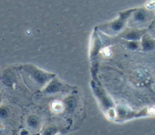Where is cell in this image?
I'll return each instance as SVG.
<instances>
[{
	"label": "cell",
	"instance_id": "cell-1",
	"mask_svg": "<svg viewBox=\"0 0 155 135\" xmlns=\"http://www.w3.org/2000/svg\"><path fill=\"white\" fill-rule=\"evenodd\" d=\"M53 109L56 111H60L63 109V104L58 101H54L52 104Z\"/></svg>",
	"mask_w": 155,
	"mask_h": 135
},
{
	"label": "cell",
	"instance_id": "cell-2",
	"mask_svg": "<svg viewBox=\"0 0 155 135\" xmlns=\"http://www.w3.org/2000/svg\"><path fill=\"white\" fill-rule=\"evenodd\" d=\"M8 115V110L5 107H0V118L5 119L7 117Z\"/></svg>",
	"mask_w": 155,
	"mask_h": 135
},
{
	"label": "cell",
	"instance_id": "cell-3",
	"mask_svg": "<svg viewBox=\"0 0 155 135\" xmlns=\"http://www.w3.org/2000/svg\"><path fill=\"white\" fill-rule=\"evenodd\" d=\"M103 52H104V54L105 55H107V56H108V55H110V49L108 48H104V50H103Z\"/></svg>",
	"mask_w": 155,
	"mask_h": 135
},
{
	"label": "cell",
	"instance_id": "cell-4",
	"mask_svg": "<svg viewBox=\"0 0 155 135\" xmlns=\"http://www.w3.org/2000/svg\"><path fill=\"white\" fill-rule=\"evenodd\" d=\"M2 133H3V130H2V129L0 127V135H1L2 134Z\"/></svg>",
	"mask_w": 155,
	"mask_h": 135
},
{
	"label": "cell",
	"instance_id": "cell-5",
	"mask_svg": "<svg viewBox=\"0 0 155 135\" xmlns=\"http://www.w3.org/2000/svg\"><path fill=\"white\" fill-rule=\"evenodd\" d=\"M0 101H1V99H0Z\"/></svg>",
	"mask_w": 155,
	"mask_h": 135
}]
</instances>
